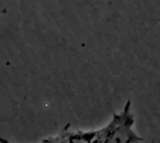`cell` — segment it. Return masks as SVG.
<instances>
[{
    "label": "cell",
    "mask_w": 160,
    "mask_h": 143,
    "mask_svg": "<svg viewBox=\"0 0 160 143\" xmlns=\"http://www.w3.org/2000/svg\"><path fill=\"white\" fill-rule=\"evenodd\" d=\"M69 125H68L60 133L53 137L47 138L43 140L40 143H69L70 140V134L71 131H69Z\"/></svg>",
    "instance_id": "cell-3"
},
{
    "label": "cell",
    "mask_w": 160,
    "mask_h": 143,
    "mask_svg": "<svg viewBox=\"0 0 160 143\" xmlns=\"http://www.w3.org/2000/svg\"><path fill=\"white\" fill-rule=\"evenodd\" d=\"M69 143H70V142H69Z\"/></svg>",
    "instance_id": "cell-6"
},
{
    "label": "cell",
    "mask_w": 160,
    "mask_h": 143,
    "mask_svg": "<svg viewBox=\"0 0 160 143\" xmlns=\"http://www.w3.org/2000/svg\"><path fill=\"white\" fill-rule=\"evenodd\" d=\"M98 130H92V131H81L77 130L74 132H71L70 134V143H90L93 138L95 137Z\"/></svg>",
    "instance_id": "cell-2"
},
{
    "label": "cell",
    "mask_w": 160,
    "mask_h": 143,
    "mask_svg": "<svg viewBox=\"0 0 160 143\" xmlns=\"http://www.w3.org/2000/svg\"><path fill=\"white\" fill-rule=\"evenodd\" d=\"M135 118L131 112V101L128 100L123 111L113 113L107 126L106 143H134L143 141L133 130Z\"/></svg>",
    "instance_id": "cell-1"
},
{
    "label": "cell",
    "mask_w": 160,
    "mask_h": 143,
    "mask_svg": "<svg viewBox=\"0 0 160 143\" xmlns=\"http://www.w3.org/2000/svg\"><path fill=\"white\" fill-rule=\"evenodd\" d=\"M107 141V126L98 129L90 143H106Z\"/></svg>",
    "instance_id": "cell-4"
},
{
    "label": "cell",
    "mask_w": 160,
    "mask_h": 143,
    "mask_svg": "<svg viewBox=\"0 0 160 143\" xmlns=\"http://www.w3.org/2000/svg\"><path fill=\"white\" fill-rule=\"evenodd\" d=\"M1 142H2V143H10V142H8V141L4 140V139H2V140H1Z\"/></svg>",
    "instance_id": "cell-5"
}]
</instances>
